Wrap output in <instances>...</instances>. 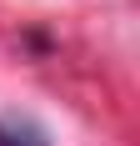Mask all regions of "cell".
Instances as JSON below:
<instances>
[{
  "label": "cell",
  "instance_id": "1",
  "mask_svg": "<svg viewBox=\"0 0 140 146\" xmlns=\"http://www.w3.org/2000/svg\"><path fill=\"white\" fill-rule=\"evenodd\" d=\"M0 146H50L40 126H30L20 116H0Z\"/></svg>",
  "mask_w": 140,
  "mask_h": 146
}]
</instances>
